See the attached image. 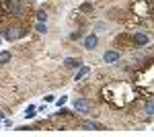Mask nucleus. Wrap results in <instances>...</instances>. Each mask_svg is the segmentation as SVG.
Wrapping results in <instances>:
<instances>
[{
	"instance_id": "f257e3e1",
	"label": "nucleus",
	"mask_w": 154,
	"mask_h": 137,
	"mask_svg": "<svg viewBox=\"0 0 154 137\" xmlns=\"http://www.w3.org/2000/svg\"><path fill=\"white\" fill-rule=\"evenodd\" d=\"M136 94L138 90L134 88V84H128V82H115V84L103 86V90H101L103 100L109 103L113 109H123L125 104H130L136 98Z\"/></svg>"
},
{
	"instance_id": "f03ea898",
	"label": "nucleus",
	"mask_w": 154,
	"mask_h": 137,
	"mask_svg": "<svg viewBox=\"0 0 154 137\" xmlns=\"http://www.w3.org/2000/svg\"><path fill=\"white\" fill-rule=\"evenodd\" d=\"M6 14H11L14 19H25L27 16V4H25V0H2V4H0Z\"/></svg>"
},
{
	"instance_id": "7ed1b4c3",
	"label": "nucleus",
	"mask_w": 154,
	"mask_h": 137,
	"mask_svg": "<svg viewBox=\"0 0 154 137\" xmlns=\"http://www.w3.org/2000/svg\"><path fill=\"white\" fill-rule=\"evenodd\" d=\"M25 35H27V27H4V29H0V37L4 39V41H17V39H23Z\"/></svg>"
},
{
	"instance_id": "20e7f679",
	"label": "nucleus",
	"mask_w": 154,
	"mask_h": 137,
	"mask_svg": "<svg viewBox=\"0 0 154 137\" xmlns=\"http://www.w3.org/2000/svg\"><path fill=\"white\" fill-rule=\"evenodd\" d=\"M72 106H74V111L80 115H86L93 111V100L91 98H74V103H72Z\"/></svg>"
},
{
	"instance_id": "39448f33",
	"label": "nucleus",
	"mask_w": 154,
	"mask_h": 137,
	"mask_svg": "<svg viewBox=\"0 0 154 137\" xmlns=\"http://www.w3.org/2000/svg\"><path fill=\"white\" fill-rule=\"evenodd\" d=\"M150 43V35L146 33V31H136V33L131 35V45L134 47H144Z\"/></svg>"
},
{
	"instance_id": "423d86ee",
	"label": "nucleus",
	"mask_w": 154,
	"mask_h": 137,
	"mask_svg": "<svg viewBox=\"0 0 154 137\" xmlns=\"http://www.w3.org/2000/svg\"><path fill=\"white\" fill-rule=\"evenodd\" d=\"M97 45H99V37H97L95 33L86 35L82 39V47L86 49V51H93V49H97Z\"/></svg>"
},
{
	"instance_id": "0eeeda50",
	"label": "nucleus",
	"mask_w": 154,
	"mask_h": 137,
	"mask_svg": "<svg viewBox=\"0 0 154 137\" xmlns=\"http://www.w3.org/2000/svg\"><path fill=\"white\" fill-rule=\"evenodd\" d=\"M121 59V51L119 49H107L105 53H103V61L105 64H115Z\"/></svg>"
},
{
	"instance_id": "6e6552de",
	"label": "nucleus",
	"mask_w": 154,
	"mask_h": 137,
	"mask_svg": "<svg viewBox=\"0 0 154 137\" xmlns=\"http://www.w3.org/2000/svg\"><path fill=\"white\" fill-rule=\"evenodd\" d=\"M80 129H84V131H103L105 127L101 125V123H97V121H82Z\"/></svg>"
},
{
	"instance_id": "1a4fd4ad",
	"label": "nucleus",
	"mask_w": 154,
	"mask_h": 137,
	"mask_svg": "<svg viewBox=\"0 0 154 137\" xmlns=\"http://www.w3.org/2000/svg\"><path fill=\"white\" fill-rule=\"evenodd\" d=\"M80 66H82V61L78 57H66L64 59V68L66 70H76V68H80Z\"/></svg>"
},
{
	"instance_id": "9d476101",
	"label": "nucleus",
	"mask_w": 154,
	"mask_h": 137,
	"mask_svg": "<svg viewBox=\"0 0 154 137\" xmlns=\"http://www.w3.org/2000/svg\"><path fill=\"white\" fill-rule=\"evenodd\" d=\"M88 72H91V68H88V66H80V68H76V74H74V82L84 80V78L88 76Z\"/></svg>"
},
{
	"instance_id": "9b49d317",
	"label": "nucleus",
	"mask_w": 154,
	"mask_h": 137,
	"mask_svg": "<svg viewBox=\"0 0 154 137\" xmlns=\"http://www.w3.org/2000/svg\"><path fill=\"white\" fill-rule=\"evenodd\" d=\"M144 113H146V117H152V115H154V103H152V96H146V100H144Z\"/></svg>"
},
{
	"instance_id": "f8f14e48",
	"label": "nucleus",
	"mask_w": 154,
	"mask_h": 137,
	"mask_svg": "<svg viewBox=\"0 0 154 137\" xmlns=\"http://www.w3.org/2000/svg\"><path fill=\"white\" fill-rule=\"evenodd\" d=\"M11 59H12V53H11V51H0V66H6Z\"/></svg>"
},
{
	"instance_id": "ddd939ff",
	"label": "nucleus",
	"mask_w": 154,
	"mask_h": 137,
	"mask_svg": "<svg viewBox=\"0 0 154 137\" xmlns=\"http://www.w3.org/2000/svg\"><path fill=\"white\" fill-rule=\"evenodd\" d=\"M78 10H80V12H84V14H91V12L95 10V6H93L91 2H82V4L78 6Z\"/></svg>"
},
{
	"instance_id": "4468645a",
	"label": "nucleus",
	"mask_w": 154,
	"mask_h": 137,
	"mask_svg": "<svg viewBox=\"0 0 154 137\" xmlns=\"http://www.w3.org/2000/svg\"><path fill=\"white\" fill-rule=\"evenodd\" d=\"M56 117H62V119H66V117H74V113H70L68 109H64V106H58V113H56Z\"/></svg>"
},
{
	"instance_id": "2eb2a0df",
	"label": "nucleus",
	"mask_w": 154,
	"mask_h": 137,
	"mask_svg": "<svg viewBox=\"0 0 154 137\" xmlns=\"http://www.w3.org/2000/svg\"><path fill=\"white\" fill-rule=\"evenodd\" d=\"M35 31H37V33H41V35H45V33H48V25L43 23V21H37V23H35Z\"/></svg>"
},
{
	"instance_id": "dca6fc26",
	"label": "nucleus",
	"mask_w": 154,
	"mask_h": 137,
	"mask_svg": "<svg viewBox=\"0 0 154 137\" xmlns=\"http://www.w3.org/2000/svg\"><path fill=\"white\" fill-rule=\"evenodd\" d=\"M25 119H33V117H35L37 115V106H33V104H31V106H27V111H25Z\"/></svg>"
},
{
	"instance_id": "f3484780",
	"label": "nucleus",
	"mask_w": 154,
	"mask_h": 137,
	"mask_svg": "<svg viewBox=\"0 0 154 137\" xmlns=\"http://www.w3.org/2000/svg\"><path fill=\"white\" fill-rule=\"evenodd\" d=\"M35 14H37V21H43V23L48 21V12L43 10V8H39V10H37Z\"/></svg>"
},
{
	"instance_id": "a211bd4d",
	"label": "nucleus",
	"mask_w": 154,
	"mask_h": 137,
	"mask_svg": "<svg viewBox=\"0 0 154 137\" xmlns=\"http://www.w3.org/2000/svg\"><path fill=\"white\" fill-rule=\"evenodd\" d=\"M17 131H35V127L33 125H21V127H17Z\"/></svg>"
},
{
	"instance_id": "6ab92c4d",
	"label": "nucleus",
	"mask_w": 154,
	"mask_h": 137,
	"mask_svg": "<svg viewBox=\"0 0 154 137\" xmlns=\"http://www.w3.org/2000/svg\"><path fill=\"white\" fill-rule=\"evenodd\" d=\"M80 37H82V33H80V31H74V33H70V39H72V41H76V39H80Z\"/></svg>"
},
{
	"instance_id": "aec40b11",
	"label": "nucleus",
	"mask_w": 154,
	"mask_h": 137,
	"mask_svg": "<svg viewBox=\"0 0 154 137\" xmlns=\"http://www.w3.org/2000/svg\"><path fill=\"white\" fill-rule=\"evenodd\" d=\"M66 100H68V96H60L56 104H58V106H64V104H66Z\"/></svg>"
},
{
	"instance_id": "412c9836",
	"label": "nucleus",
	"mask_w": 154,
	"mask_h": 137,
	"mask_svg": "<svg viewBox=\"0 0 154 137\" xmlns=\"http://www.w3.org/2000/svg\"><path fill=\"white\" fill-rule=\"evenodd\" d=\"M2 123H4V127H12V119H2Z\"/></svg>"
},
{
	"instance_id": "4be33fe9",
	"label": "nucleus",
	"mask_w": 154,
	"mask_h": 137,
	"mask_svg": "<svg viewBox=\"0 0 154 137\" xmlns=\"http://www.w3.org/2000/svg\"><path fill=\"white\" fill-rule=\"evenodd\" d=\"M2 119H4V113H2V111H0V121H2Z\"/></svg>"
}]
</instances>
